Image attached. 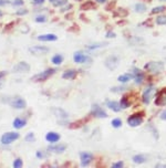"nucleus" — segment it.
<instances>
[{"mask_svg":"<svg viewBox=\"0 0 166 168\" xmlns=\"http://www.w3.org/2000/svg\"><path fill=\"white\" fill-rule=\"evenodd\" d=\"M145 70L151 73H160L164 70V63L160 61H151L145 64Z\"/></svg>","mask_w":166,"mask_h":168,"instance_id":"1","label":"nucleus"},{"mask_svg":"<svg viewBox=\"0 0 166 168\" xmlns=\"http://www.w3.org/2000/svg\"><path fill=\"white\" fill-rule=\"evenodd\" d=\"M20 137V134L17 132H8L6 133V134H3L2 136H1V143L3 144V145H9V144L14 143V141H17L18 138Z\"/></svg>","mask_w":166,"mask_h":168,"instance_id":"2","label":"nucleus"},{"mask_svg":"<svg viewBox=\"0 0 166 168\" xmlns=\"http://www.w3.org/2000/svg\"><path fill=\"white\" fill-rule=\"evenodd\" d=\"M55 71H57L55 69H47L45 71H43V72H41V73H39V74L34 75L31 80L34 81V82H42V81H45V80H48L51 75L54 74Z\"/></svg>","mask_w":166,"mask_h":168,"instance_id":"3","label":"nucleus"},{"mask_svg":"<svg viewBox=\"0 0 166 168\" xmlns=\"http://www.w3.org/2000/svg\"><path fill=\"white\" fill-rule=\"evenodd\" d=\"M144 113H137V114H133L131 115L128 119H127V124L130 125L132 127H136V126H140V125L143 123V119H144Z\"/></svg>","mask_w":166,"mask_h":168,"instance_id":"4","label":"nucleus"},{"mask_svg":"<svg viewBox=\"0 0 166 168\" xmlns=\"http://www.w3.org/2000/svg\"><path fill=\"white\" fill-rule=\"evenodd\" d=\"M104 64L109 70L113 71V70H115L116 68H117V65H119V57L115 54L110 55V57H108V58L105 59Z\"/></svg>","mask_w":166,"mask_h":168,"instance_id":"5","label":"nucleus"},{"mask_svg":"<svg viewBox=\"0 0 166 168\" xmlns=\"http://www.w3.org/2000/svg\"><path fill=\"white\" fill-rule=\"evenodd\" d=\"M73 60H74L75 63H91L92 62V58L89 57V55L84 54L83 52L79 51V52H75L74 55H73Z\"/></svg>","mask_w":166,"mask_h":168,"instance_id":"6","label":"nucleus"},{"mask_svg":"<svg viewBox=\"0 0 166 168\" xmlns=\"http://www.w3.org/2000/svg\"><path fill=\"white\" fill-rule=\"evenodd\" d=\"M155 105H156V106H165L166 105V88H162L160 91L156 92Z\"/></svg>","mask_w":166,"mask_h":168,"instance_id":"7","label":"nucleus"},{"mask_svg":"<svg viewBox=\"0 0 166 168\" xmlns=\"http://www.w3.org/2000/svg\"><path fill=\"white\" fill-rule=\"evenodd\" d=\"M154 94H156V90H155L153 86H149L145 90V92L142 95V101H143L145 104H149L152 99L154 97Z\"/></svg>","mask_w":166,"mask_h":168,"instance_id":"8","label":"nucleus"},{"mask_svg":"<svg viewBox=\"0 0 166 168\" xmlns=\"http://www.w3.org/2000/svg\"><path fill=\"white\" fill-rule=\"evenodd\" d=\"M91 114L93 116H95V117H97V119H104V117H106V116H108L106 112H105V111L103 110V108L101 107L100 105H97V104H94L93 106H92Z\"/></svg>","mask_w":166,"mask_h":168,"instance_id":"9","label":"nucleus"},{"mask_svg":"<svg viewBox=\"0 0 166 168\" xmlns=\"http://www.w3.org/2000/svg\"><path fill=\"white\" fill-rule=\"evenodd\" d=\"M80 159H81V165L83 167H86L91 164V162L93 160V155L91 153H88V152H84V153H81L80 155Z\"/></svg>","mask_w":166,"mask_h":168,"instance_id":"10","label":"nucleus"},{"mask_svg":"<svg viewBox=\"0 0 166 168\" xmlns=\"http://www.w3.org/2000/svg\"><path fill=\"white\" fill-rule=\"evenodd\" d=\"M11 106L14 108H17V110H22V108H25L26 106H27V103H26V101L23 99H21V97L17 96L14 99V101L10 103Z\"/></svg>","mask_w":166,"mask_h":168,"instance_id":"11","label":"nucleus"},{"mask_svg":"<svg viewBox=\"0 0 166 168\" xmlns=\"http://www.w3.org/2000/svg\"><path fill=\"white\" fill-rule=\"evenodd\" d=\"M30 71V65L27 63V62H19L18 64L14 66V72L17 73H23V72H29Z\"/></svg>","mask_w":166,"mask_h":168,"instance_id":"12","label":"nucleus"},{"mask_svg":"<svg viewBox=\"0 0 166 168\" xmlns=\"http://www.w3.org/2000/svg\"><path fill=\"white\" fill-rule=\"evenodd\" d=\"M132 74H133V77L135 79V83L136 84H141L144 80V73L141 71L140 69H136L134 68L132 71Z\"/></svg>","mask_w":166,"mask_h":168,"instance_id":"13","label":"nucleus"},{"mask_svg":"<svg viewBox=\"0 0 166 168\" xmlns=\"http://www.w3.org/2000/svg\"><path fill=\"white\" fill-rule=\"evenodd\" d=\"M45 139L51 144L57 143L58 141H60V135L55 132H49L47 135H45Z\"/></svg>","mask_w":166,"mask_h":168,"instance_id":"14","label":"nucleus"},{"mask_svg":"<svg viewBox=\"0 0 166 168\" xmlns=\"http://www.w3.org/2000/svg\"><path fill=\"white\" fill-rule=\"evenodd\" d=\"M66 149L65 144H60V145H54V146H49L48 147V150L53 153H57V154H60V153H63Z\"/></svg>","mask_w":166,"mask_h":168,"instance_id":"15","label":"nucleus"},{"mask_svg":"<svg viewBox=\"0 0 166 168\" xmlns=\"http://www.w3.org/2000/svg\"><path fill=\"white\" fill-rule=\"evenodd\" d=\"M57 36L53 34V33H48V34H42V36L38 37L39 41H44V42H51V41H55L57 40Z\"/></svg>","mask_w":166,"mask_h":168,"instance_id":"16","label":"nucleus"},{"mask_svg":"<svg viewBox=\"0 0 166 168\" xmlns=\"http://www.w3.org/2000/svg\"><path fill=\"white\" fill-rule=\"evenodd\" d=\"M106 106L113 112H120L122 110L121 104L119 102H116V101H106Z\"/></svg>","mask_w":166,"mask_h":168,"instance_id":"17","label":"nucleus"},{"mask_svg":"<svg viewBox=\"0 0 166 168\" xmlns=\"http://www.w3.org/2000/svg\"><path fill=\"white\" fill-rule=\"evenodd\" d=\"M30 52H33V53H48L50 51V49L48 47H42V45H36V47H32L30 48Z\"/></svg>","mask_w":166,"mask_h":168,"instance_id":"18","label":"nucleus"},{"mask_svg":"<svg viewBox=\"0 0 166 168\" xmlns=\"http://www.w3.org/2000/svg\"><path fill=\"white\" fill-rule=\"evenodd\" d=\"M26 124H27V121H26L25 119H20V117L14 119V123H12L14 127V128H17V130H20V128H22V127H25Z\"/></svg>","mask_w":166,"mask_h":168,"instance_id":"19","label":"nucleus"},{"mask_svg":"<svg viewBox=\"0 0 166 168\" xmlns=\"http://www.w3.org/2000/svg\"><path fill=\"white\" fill-rule=\"evenodd\" d=\"M95 8H97V5L92 0H86L85 2L81 5V9L82 10H93Z\"/></svg>","mask_w":166,"mask_h":168,"instance_id":"20","label":"nucleus"},{"mask_svg":"<svg viewBox=\"0 0 166 168\" xmlns=\"http://www.w3.org/2000/svg\"><path fill=\"white\" fill-rule=\"evenodd\" d=\"M86 122H88V119H80V121L73 122V123H71V124L69 125V128H71V130L80 128V127H82L83 125L85 124Z\"/></svg>","mask_w":166,"mask_h":168,"instance_id":"21","label":"nucleus"},{"mask_svg":"<svg viewBox=\"0 0 166 168\" xmlns=\"http://www.w3.org/2000/svg\"><path fill=\"white\" fill-rule=\"evenodd\" d=\"M77 72L75 71V70H68V71H65L62 74V77L63 79H65V80H72V79H74L75 76H77Z\"/></svg>","mask_w":166,"mask_h":168,"instance_id":"22","label":"nucleus"},{"mask_svg":"<svg viewBox=\"0 0 166 168\" xmlns=\"http://www.w3.org/2000/svg\"><path fill=\"white\" fill-rule=\"evenodd\" d=\"M54 113H55V115H57V117L60 119H68V114H66L63 110H61V108H57V110H54Z\"/></svg>","mask_w":166,"mask_h":168,"instance_id":"23","label":"nucleus"},{"mask_svg":"<svg viewBox=\"0 0 166 168\" xmlns=\"http://www.w3.org/2000/svg\"><path fill=\"white\" fill-rule=\"evenodd\" d=\"M146 156H144V155H135L134 157H133V162L135 164H143L146 162Z\"/></svg>","mask_w":166,"mask_h":168,"instance_id":"24","label":"nucleus"},{"mask_svg":"<svg viewBox=\"0 0 166 168\" xmlns=\"http://www.w3.org/2000/svg\"><path fill=\"white\" fill-rule=\"evenodd\" d=\"M133 77V74L132 73H126V74H122V75H120L119 77H117V80L120 81L121 83H126V82H128V81L131 80Z\"/></svg>","mask_w":166,"mask_h":168,"instance_id":"25","label":"nucleus"},{"mask_svg":"<svg viewBox=\"0 0 166 168\" xmlns=\"http://www.w3.org/2000/svg\"><path fill=\"white\" fill-rule=\"evenodd\" d=\"M51 61H52V63L55 64V65H60V64L63 62V57L61 54H55Z\"/></svg>","mask_w":166,"mask_h":168,"instance_id":"26","label":"nucleus"},{"mask_svg":"<svg viewBox=\"0 0 166 168\" xmlns=\"http://www.w3.org/2000/svg\"><path fill=\"white\" fill-rule=\"evenodd\" d=\"M134 8H135V11L136 12H140V14H143V12H145L146 11V6L144 5V3H136L135 6H134Z\"/></svg>","mask_w":166,"mask_h":168,"instance_id":"27","label":"nucleus"},{"mask_svg":"<svg viewBox=\"0 0 166 168\" xmlns=\"http://www.w3.org/2000/svg\"><path fill=\"white\" fill-rule=\"evenodd\" d=\"M156 23L158 25H166V16H160L156 18Z\"/></svg>","mask_w":166,"mask_h":168,"instance_id":"28","label":"nucleus"},{"mask_svg":"<svg viewBox=\"0 0 166 168\" xmlns=\"http://www.w3.org/2000/svg\"><path fill=\"white\" fill-rule=\"evenodd\" d=\"M166 10V7H164V6H160V7H155V8H153L152 10V14H160V12H163V11Z\"/></svg>","mask_w":166,"mask_h":168,"instance_id":"29","label":"nucleus"},{"mask_svg":"<svg viewBox=\"0 0 166 168\" xmlns=\"http://www.w3.org/2000/svg\"><path fill=\"white\" fill-rule=\"evenodd\" d=\"M126 88H125V86H116V88H112L111 92H114V93H120V92L125 91Z\"/></svg>","mask_w":166,"mask_h":168,"instance_id":"30","label":"nucleus"},{"mask_svg":"<svg viewBox=\"0 0 166 168\" xmlns=\"http://www.w3.org/2000/svg\"><path fill=\"white\" fill-rule=\"evenodd\" d=\"M112 125H113V127H115V128H119V127L122 126V121L120 119H114L113 121H112Z\"/></svg>","mask_w":166,"mask_h":168,"instance_id":"31","label":"nucleus"},{"mask_svg":"<svg viewBox=\"0 0 166 168\" xmlns=\"http://www.w3.org/2000/svg\"><path fill=\"white\" fill-rule=\"evenodd\" d=\"M25 139H26V142L31 143V142L34 141V134H33V133H29V134L25 137Z\"/></svg>","mask_w":166,"mask_h":168,"instance_id":"32","label":"nucleus"},{"mask_svg":"<svg viewBox=\"0 0 166 168\" xmlns=\"http://www.w3.org/2000/svg\"><path fill=\"white\" fill-rule=\"evenodd\" d=\"M14 168H21L22 167V160L20 158H17L14 162Z\"/></svg>","mask_w":166,"mask_h":168,"instance_id":"33","label":"nucleus"},{"mask_svg":"<svg viewBox=\"0 0 166 168\" xmlns=\"http://www.w3.org/2000/svg\"><path fill=\"white\" fill-rule=\"evenodd\" d=\"M106 43H99V44H93V45H88V49H97V48H102L105 47Z\"/></svg>","mask_w":166,"mask_h":168,"instance_id":"34","label":"nucleus"},{"mask_svg":"<svg viewBox=\"0 0 166 168\" xmlns=\"http://www.w3.org/2000/svg\"><path fill=\"white\" fill-rule=\"evenodd\" d=\"M47 21V17L45 16H38L36 18V22H39V23H41V22H45Z\"/></svg>","mask_w":166,"mask_h":168,"instance_id":"35","label":"nucleus"},{"mask_svg":"<svg viewBox=\"0 0 166 168\" xmlns=\"http://www.w3.org/2000/svg\"><path fill=\"white\" fill-rule=\"evenodd\" d=\"M66 3V0H58V1H55V2H53V6L54 7H62L63 5H65Z\"/></svg>","mask_w":166,"mask_h":168,"instance_id":"36","label":"nucleus"},{"mask_svg":"<svg viewBox=\"0 0 166 168\" xmlns=\"http://www.w3.org/2000/svg\"><path fill=\"white\" fill-rule=\"evenodd\" d=\"M123 165H124L123 162H117V163H114L113 165H112V167L113 168H122L123 167Z\"/></svg>","mask_w":166,"mask_h":168,"instance_id":"37","label":"nucleus"},{"mask_svg":"<svg viewBox=\"0 0 166 168\" xmlns=\"http://www.w3.org/2000/svg\"><path fill=\"white\" fill-rule=\"evenodd\" d=\"M28 14V10H27V9H21V10H18L16 12L17 16H22V14Z\"/></svg>","mask_w":166,"mask_h":168,"instance_id":"38","label":"nucleus"},{"mask_svg":"<svg viewBox=\"0 0 166 168\" xmlns=\"http://www.w3.org/2000/svg\"><path fill=\"white\" fill-rule=\"evenodd\" d=\"M11 3L14 6H22L23 5V0H14Z\"/></svg>","mask_w":166,"mask_h":168,"instance_id":"39","label":"nucleus"},{"mask_svg":"<svg viewBox=\"0 0 166 168\" xmlns=\"http://www.w3.org/2000/svg\"><path fill=\"white\" fill-rule=\"evenodd\" d=\"M44 2V0H32L33 5H42Z\"/></svg>","mask_w":166,"mask_h":168,"instance_id":"40","label":"nucleus"},{"mask_svg":"<svg viewBox=\"0 0 166 168\" xmlns=\"http://www.w3.org/2000/svg\"><path fill=\"white\" fill-rule=\"evenodd\" d=\"M160 119H163V121H166V110L163 111V112L160 113Z\"/></svg>","mask_w":166,"mask_h":168,"instance_id":"41","label":"nucleus"},{"mask_svg":"<svg viewBox=\"0 0 166 168\" xmlns=\"http://www.w3.org/2000/svg\"><path fill=\"white\" fill-rule=\"evenodd\" d=\"M8 3H10V1H9V0H0V7H1V6L8 5Z\"/></svg>","mask_w":166,"mask_h":168,"instance_id":"42","label":"nucleus"},{"mask_svg":"<svg viewBox=\"0 0 166 168\" xmlns=\"http://www.w3.org/2000/svg\"><path fill=\"white\" fill-rule=\"evenodd\" d=\"M71 8H72V6H71V5H69V6H66V7H63V8L61 9V11H62V12H65V11L70 10Z\"/></svg>","mask_w":166,"mask_h":168,"instance_id":"43","label":"nucleus"},{"mask_svg":"<svg viewBox=\"0 0 166 168\" xmlns=\"http://www.w3.org/2000/svg\"><path fill=\"white\" fill-rule=\"evenodd\" d=\"M37 156H38L39 158H43V157H45L47 155L44 154V153H42V152H38L37 153Z\"/></svg>","mask_w":166,"mask_h":168,"instance_id":"44","label":"nucleus"},{"mask_svg":"<svg viewBox=\"0 0 166 168\" xmlns=\"http://www.w3.org/2000/svg\"><path fill=\"white\" fill-rule=\"evenodd\" d=\"M106 37H108V38H114V37H115V33L114 32H108Z\"/></svg>","mask_w":166,"mask_h":168,"instance_id":"45","label":"nucleus"},{"mask_svg":"<svg viewBox=\"0 0 166 168\" xmlns=\"http://www.w3.org/2000/svg\"><path fill=\"white\" fill-rule=\"evenodd\" d=\"M6 74H7V73H6L5 71H1V72H0V80H1V79H2V77L5 76Z\"/></svg>","mask_w":166,"mask_h":168,"instance_id":"46","label":"nucleus"},{"mask_svg":"<svg viewBox=\"0 0 166 168\" xmlns=\"http://www.w3.org/2000/svg\"><path fill=\"white\" fill-rule=\"evenodd\" d=\"M97 2H99V3H104V2H106V0H95Z\"/></svg>","mask_w":166,"mask_h":168,"instance_id":"47","label":"nucleus"},{"mask_svg":"<svg viewBox=\"0 0 166 168\" xmlns=\"http://www.w3.org/2000/svg\"><path fill=\"white\" fill-rule=\"evenodd\" d=\"M49 1H50V2H55V1H58V0H49Z\"/></svg>","mask_w":166,"mask_h":168,"instance_id":"48","label":"nucleus"},{"mask_svg":"<svg viewBox=\"0 0 166 168\" xmlns=\"http://www.w3.org/2000/svg\"><path fill=\"white\" fill-rule=\"evenodd\" d=\"M1 16H2V12H1V11H0V17H1Z\"/></svg>","mask_w":166,"mask_h":168,"instance_id":"49","label":"nucleus"},{"mask_svg":"<svg viewBox=\"0 0 166 168\" xmlns=\"http://www.w3.org/2000/svg\"><path fill=\"white\" fill-rule=\"evenodd\" d=\"M160 1H166V0H160Z\"/></svg>","mask_w":166,"mask_h":168,"instance_id":"50","label":"nucleus"},{"mask_svg":"<svg viewBox=\"0 0 166 168\" xmlns=\"http://www.w3.org/2000/svg\"><path fill=\"white\" fill-rule=\"evenodd\" d=\"M77 1H81V0H77Z\"/></svg>","mask_w":166,"mask_h":168,"instance_id":"51","label":"nucleus"}]
</instances>
